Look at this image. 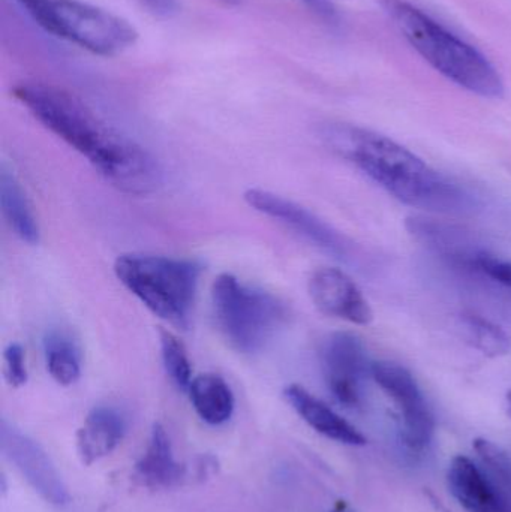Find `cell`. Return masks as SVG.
<instances>
[{
  "label": "cell",
  "mask_w": 511,
  "mask_h": 512,
  "mask_svg": "<svg viewBox=\"0 0 511 512\" xmlns=\"http://www.w3.org/2000/svg\"><path fill=\"white\" fill-rule=\"evenodd\" d=\"M45 32L98 56L134 47L138 32L128 20L81 0H15Z\"/></svg>",
  "instance_id": "cell-5"
},
{
  "label": "cell",
  "mask_w": 511,
  "mask_h": 512,
  "mask_svg": "<svg viewBox=\"0 0 511 512\" xmlns=\"http://www.w3.org/2000/svg\"><path fill=\"white\" fill-rule=\"evenodd\" d=\"M320 360L333 397L347 408L360 406L363 382L371 376L372 367L363 340L348 331L332 333L321 345Z\"/></svg>",
  "instance_id": "cell-8"
},
{
  "label": "cell",
  "mask_w": 511,
  "mask_h": 512,
  "mask_svg": "<svg viewBox=\"0 0 511 512\" xmlns=\"http://www.w3.org/2000/svg\"><path fill=\"white\" fill-rule=\"evenodd\" d=\"M200 265L188 259L128 254L114 262V273L123 286L158 318L186 327L195 295Z\"/></svg>",
  "instance_id": "cell-4"
},
{
  "label": "cell",
  "mask_w": 511,
  "mask_h": 512,
  "mask_svg": "<svg viewBox=\"0 0 511 512\" xmlns=\"http://www.w3.org/2000/svg\"><path fill=\"white\" fill-rule=\"evenodd\" d=\"M135 2L159 17H170L177 9V0H135Z\"/></svg>",
  "instance_id": "cell-25"
},
{
  "label": "cell",
  "mask_w": 511,
  "mask_h": 512,
  "mask_svg": "<svg viewBox=\"0 0 511 512\" xmlns=\"http://www.w3.org/2000/svg\"><path fill=\"white\" fill-rule=\"evenodd\" d=\"M245 201L252 209L281 222L303 239L326 251L327 254H332L339 259L350 258L351 243L335 228L330 227L305 207L281 195L257 188L248 189L245 192Z\"/></svg>",
  "instance_id": "cell-10"
},
{
  "label": "cell",
  "mask_w": 511,
  "mask_h": 512,
  "mask_svg": "<svg viewBox=\"0 0 511 512\" xmlns=\"http://www.w3.org/2000/svg\"><path fill=\"white\" fill-rule=\"evenodd\" d=\"M5 363V378L14 388L23 387L27 382L26 355L23 346L11 343L3 352Z\"/></svg>",
  "instance_id": "cell-24"
},
{
  "label": "cell",
  "mask_w": 511,
  "mask_h": 512,
  "mask_svg": "<svg viewBox=\"0 0 511 512\" xmlns=\"http://www.w3.org/2000/svg\"><path fill=\"white\" fill-rule=\"evenodd\" d=\"M371 378L395 403L404 444L417 453L426 450L434 438L435 420L413 373L393 361H374Z\"/></svg>",
  "instance_id": "cell-7"
},
{
  "label": "cell",
  "mask_w": 511,
  "mask_h": 512,
  "mask_svg": "<svg viewBox=\"0 0 511 512\" xmlns=\"http://www.w3.org/2000/svg\"><path fill=\"white\" fill-rule=\"evenodd\" d=\"M308 2H315V3H318V2H323V0H308Z\"/></svg>",
  "instance_id": "cell-29"
},
{
  "label": "cell",
  "mask_w": 511,
  "mask_h": 512,
  "mask_svg": "<svg viewBox=\"0 0 511 512\" xmlns=\"http://www.w3.org/2000/svg\"><path fill=\"white\" fill-rule=\"evenodd\" d=\"M159 342L165 372L179 390L188 391L192 382V367L185 345L168 330H159Z\"/></svg>",
  "instance_id": "cell-21"
},
{
  "label": "cell",
  "mask_w": 511,
  "mask_h": 512,
  "mask_svg": "<svg viewBox=\"0 0 511 512\" xmlns=\"http://www.w3.org/2000/svg\"><path fill=\"white\" fill-rule=\"evenodd\" d=\"M225 3H230V5H237V3L242 2V0H224Z\"/></svg>",
  "instance_id": "cell-28"
},
{
  "label": "cell",
  "mask_w": 511,
  "mask_h": 512,
  "mask_svg": "<svg viewBox=\"0 0 511 512\" xmlns=\"http://www.w3.org/2000/svg\"><path fill=\"white\" fill-rule=\"evenodd\" d=\"M384 9L411 47L444 77L483 98L504 95L500 74L476 48L404 0H384Z\"/></svg>",
  "instance_id": "cell-3"
},
{
  "label": "cell",
  "mask_w": 511,
  "mask_h": 512,
  "mask_svg": "<svg viewBox=\"0 0 511 512\" xmlns=\"http://www.w3.org/2000/svg\"><path fill=\"white\" fill-rule=\"evenodd\" d=\"M135 483L149 490H168L183 486L195 478L194 466L177 462L167 430L156 423L149 445L134 468Z\"/></svg>",
  "instance_id": "cell-12"
},
{
  "label": "cell",
  "mask_w": 511,
  "mask_h": 512,
  "mask_svg": "<svg viewBox=\"0 0 511 512\" xmlns=\"http://www.w3.org/2000/svg\"><path fill=\"white\" fill-rule=\"evenodd\" d=\"M506 406H507V412H509V415L511 417V390L509 393H507L506 396Z\"/></svg>",
  "instance_id": "cell-27"
},
{
  "label": "cell",
  "mask_w": 511,
  "mask_h": 512,
  "mask_svg": "<svg viewBox=\"0 0 511 512\" xmlns=\"http://www.w3.org/2000/svg\"><path fill=\"white\" fill-rule=\"evenodd\" d=\"M213 315L228 345L243 354L261 351L287 321V307L275 295L224 273L212 288Z\"/></svg>",
  "instance_id": "cell-6"
},
{
  "label": "cell",
  "mask_w": 511,
  "mask_h": 512,
  "mask_svg": "<svg viewBox=\"0 0 511 512\" xmlns=\"http://www.w3.org/2000/svg\"><path fill=\"white\" fill-rule=\"evenodd\" d=\"M12 93L48 131L86 156L114 188L129 195H149L161 185L156 159L102 122L74 93L36 81L18 84Z\"/></svg>",
  "instance_id": "cell-1"
},
{
  "label": "cell",
  "mask_w": 511,
  "mask_h": 512,
  "mask_svg": "<svg viewBox=\"0 0 511 512\" xmlns=\"http://www.w3.org/2000/svg\"><path fill=\"white\" fill-rule=\"evenodd\" d=\"M471 345L489 358H500L511 351L509 334L489 319L474 313L462 316Z\"/></svg>",
  "instance_id": "cell-20"
},
{
  "label": "cell",
  "mask_w": 511,
  "mask_h": 512,
  "mask_svg": "<svg viewBox=\"0 0 511 512\" xmlns=\"http://www.w3.org/2000/svg\"><path fill=\"white\" fill-rule=\"evenodd\" d=\"M471 270L500 283L504 288L511 289V261L482 251L471 264Z\"/></svg>",
  "instance_id": "cell-22"
},
{
  "label": "cell",
  "mask_w": 511,
  "mask_h": 512,
  "mask_svg": "<svg viewBox=\"0 0 511 512\" xmlns=\"http://www.w3.org/2000/svg\"><path fill=\"white\" fill-rule=\"evenodd\" d=\"M45 361L51 378L63 387L75 384L81 375L77 346L62 334H51L45 340Z\"/></svg>",
  "instance_id": "cell-19"
},
{
  "label": "cell",
  "mask_w": 511,
  "mask_h": 512,
  "mask_svg": "<svg viewBox=\"0 0 511 512\" xmlns=\"http://www.w3.org/2000/svg\"><path fill=\"white\" fill-rule=\"evenodd\" d=\"M321 135L333 152L405 206L443 215H462L477 207L476 198L465 186L392 138L345 123L326 126Z\"/></svg>",
  "instance_id": "cell-2"
},
{
  "label": "cell",
  "mask_w": 511,
  "mask_h": 512,
  "mask_svg": "<svg viewBox=\"0 0 511 512\" xmlns=\"http://www.w3.org/2000/svg\"><path fill=\"white\" fill-rule=\"evenodd\" d=\"M0 450L42 499L68 504V489L47 451L6 418L0 423Z\"/></svg>",
  "instance_id": "cell-9"
},
{
  "label": "cell",
  "mask_w": 511,
  "mask_h": 512,
  "mask_svg": "<svg viewBox=\"0 0 511 512\" xmlns=\"http://www.w3.org/2000/svg\"><path fill=\"white\" fill-rule=\"evenodd\" d=\"M407 228L417 242L428 246L435 254L443 256L452 264L467 270H471L474 259L482 252L474 246L470 237L461 228L437 219L413 216L408 218Z\"/></svg>",
  "instance_id": "cell-15"
},
{
  "label": "cell",
  "mask_w": 511,
  "mask_h": 512,
  "mask_svg": "<svg viewBox=\"0 0 511 512\" xmlns=\"http://www.w3.org/2000/svg\"><path fill=\"white\" fill-rule=\"evenodd\" d=\"M285 399L315 432L332 441L347 445H365L366 438L326 403L309 393L302 385L291 384L285 388Z\"/></svg>",
  "instance_id": "cell-14"
},
{
  "label": "cell",
  "mask_w": 511,
  "mask_h": 512,
  "mask_svg": "<svg viewBox=\"0 0 511 512\" xmlns=\"http://www.w3.org/2000/svg\"><path fill=\"white\" fill-rule=\"evenodd\" d=\"M474 450L477 451L480 459L494 471V474L500 477L503 483L511 487V462L506 453H503L497 445L492 444L491 441H486V439H476Z\"/></svg>",
  "instance_id": "cell-23"
},
{
  "label": "cell",
  "mask_w": 511,
  "mask_h": 512,
  "mask_svg": "<svg viewBox=\"0 0 511 512\" xmlns=\"http://www.w3.org/2000/svg\"><path fill=\"white\" fill-rule=\"evenodd\" d=\"M447 480L450 492L465 511L511 512L506 499L468 457L456 456L452 460Z\"/></svg>",
  "instance_id": "cell-13"
},
{
  "label": "cell",
  "mask_w": 511,
  "mask_h": 512,
  "mask_svg": "<svg viewBox=\"0 0 511 512\" xmlns=\"http://www.w3.org/2000/svg\"><path fill=\"white\" fill-rule=\"evenodd\" d=\"M126 433V421L116 409L99 406L89 412L77 432V451L86 466L116 450Z\"/></svg>",
  "instance_id": "cell-16"
},
{
  "label": "cell",
  "mask_w": 511,
  "mask_h": 512,
  "mask_svg": "<svg viewBox=\"0 0 511 512\" xmlns=\"http://www.w3.org/2000/svg\"><path fill=\"white\" fill-rule=\"evenodd\" d=\"M189 397L198 417L210 426L227 423L234 412V394L224 378L212 373L197 376L189 385Z\"/></svg>",
  "instance_id": "cell-17"
},
{
  "label": "cell",
  "mask_w": 511,
  "mask_h": 512,
  "mask_svg": "<svg viewBox=\"0 0 511 512\" xmlns=\"http://www.w3.org/2000/svg\"><path fill=\"white\" fill-rule=\"evenodd\" d=\"M0 204L15 236L27 245H38L39 227L32 206L17 177L6 167L0 171Z\"/></svg>",
  "instance_id": "cell-18"
},
{
  "label": "cell",
  "mask_w": 511,
  "mask_h": 512,
  "mask_svg": "<svg viewBox=\"0 0 511 512\" xmlns=\"http://www.w3.org/2000/svg\"><path fill=\"white\" fill-rule=\"evenodd\" d=\"M330 512H353L351 511L350 505L345 501H338Z\"/></svg>",
  "instance_id": "cell-26"
},
{
  "label": "cell",
  "mask_w": 511,
  "mask_h": 512,
  "mask_svg": "<svg viewBox=\"0 0 511 512\" xmlns=\"http://www.w3.org/2000/svg\"><path fill=\"white\" fill-rule=\"evenodd\" d=\"M308 289L315 307L324 315L356 325H369L374 321V312L362 289L339 268L315 270Z\"/></svg>",
  "instance_id": "cell-11"
}]
</instances>
